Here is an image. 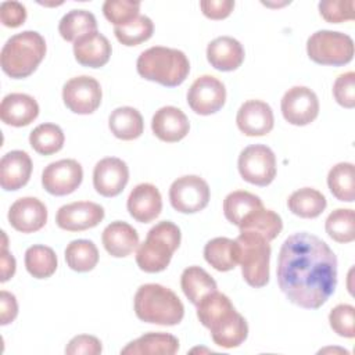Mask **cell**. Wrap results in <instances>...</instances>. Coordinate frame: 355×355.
Instances as JSON below:
<instances>
[{
  "label": "cell",
  "mask_w": 355,
  "mask_h": 355,
  "mask_svg": "<svg viewBox=\"0 0 355 355\" xmlns=\"http://www.w3.org/2000/svg\"><path fill=\"white\" fill-rule=\"evenodd\" d=\"M140 1L135 0H107L103 4L104 17L115 26H122L139 17Z\"/></svg>",
  "instance_id": "41"
},
{
  "label": "cell",
  "mask_w": 355,
  "mask_h": 355,
  "mask_svg": "<svg viewBox=\"0 0 355 355\" xmlns=\"http://www.w3.org/2000/svg\"><path fill=\"white\" fill-rule=\"evenodd\" d=\"M65 141L62 129L55 123H40L29 135L32 148L42 155L58 153Z\"/></svg>",
  "instance_id": "38"
},
{
  "label": "cell",
  "mask_w": 355,
  "mask_h": 355,
  "mask_svg": "<svg viewBox=\"0 0 355 355\" xmlns=\"http://www.w3.org/2000/svg\"><path fill=\"white\" fill-rule=\"evenodd\" d=\"M233 311L236 309L230 298L218 290L207 294L197 304V318L207 329L214 327Z\"/></svg>",
  "instance_id": "31"
},
{
  "label": "cell",
  "mask_w": 355,
  "mask_h": 355,
  "mask_svg": "<svg viewBox=\"0 0 355 355\" xmlns=\"http://www.w3.org/2000/svg\"><path fill=\"white\" fill-rule=\"evenodd\" d=\"M57 255L53 248L42 244L31 245L25 251V268L36 279H47L57 269Z\"/></svg>",
  "instance_id": "37"
},
{
  "label": "cell",
  "mask_w": 355,
  "mask_h": 355,
  "mask_svg": "<svg viewBox=\"0 0 355 355\" xmlns=\"http://www.w3.org/2000/svg\"><path fill=\"white\" fill-rule=\"evenodd\" d=\"M180 286L187 297V300L197 305L202 297L207 294L216 291L218 286L216 282L212 279V276L200 266H189L183 270L180 276Z\"/></svg>",
  "instance_id": "29"
},
{
  "label": "cell",
  "mask_w": 355,
  "mask_h": 355,
  "mask_svg": "<svg viewBox=\"0 0 355 355\" xmlns=\"http://www.w3.org/2000/svg\"><path fill=\"white\" fill-rule=\"evenodd\" d=\"M101 351V341L90 334L75 336L65 347V354L68 355H98Z\"/></svg>",
  "instance_id": "45"
},
{
  "label": "cell",
  "mask_w": 355,
  "mask_h": 355,
  "mask_svg": "<svg viewBox=\"0 0 355 355\" xmlns=\"http://www.w3.org/2000/svg\"><path fill=\"white\" fill-rule=\"evenodd\" d=\"M326 233L337 243H351L355 239V214L351 208H337L326 219Z\"/></svg>",
  "instance_id": "39"
},
{
  "label": "cell",
  "mask_w": 355,
  "mask_h": 355,
  "mask_svg": "<svg viewBox=\"0 0 355 355\" xmlns=\"http://www.w3.org/2000/svg\"><path fill=\"white\" fill-rule=\"evenodd\" d=\"M154 24L147 15H139L126 25L115 26L114 33L123 46H137L153 36Z\"/></svg>",
  "instance_id": "40"
},
{
  "label": "cell",
  "mask_w": 355,
  "mask_h": 355,
  "mask_svg": "<svg viewBox=\"0 0 355 355\" xmlns=\"http://www.w3.org/2000/svg\"><path fill=\"white\" fill-rule=\"evenodd\" d=\"M237 263L247 284L259 288L269 282L270 245L266 239L252 232H240L237 236Z\"/></svg>",
  "instance_id": "6"
},
{
  "label": "cell",
  "mask_w": 355,
  "mask_h": 355,
  "mask_svg": "<svg viewBox=\"0 0 355 355\" xmlns=\"http://www.w3.org/2000/svg\"><path fill=\"white\" fill-rule=\"evenodd\" d=\"M126 207L135 220L148 223L161 214L162 197L154 184L140 183L130 191Z\"/></svg>",
  "instance_id": "18"
},
{
  "label": "cell",
  "mask_w": 355,
  "mask_h": 355,
  "mask_svg": "<svg viewBox=\"0 0 355 355\" xmlns=\"http://www.w3.org/2000/svg\"><path fill=\"white\" fill-rule=\"evenodd\" d=\"M208 183L197 175L180 176L169 187V201L173 209L182 214L202 211L209 202Z\"/></svg>",
  "instance_id": "9"
},
{
  "label": "cell",
  "mask_w": 355,
  "mask_h": 355,
  "mask_svg": "<svg viewBox=\"0 0 355 355\" xmlns=\"http://www.w3.org/2000/svg\"><path fill=\"white\" fill-rule=\"evenodd\" d=\"M280 108L288 123L305 126L316 119L319 114V100L312 89L306 86H293L282 97Z\"/></svg>",
  "instance_id": "11"
},
{
  "label": "cell",
  "mask_w": 355,
  "mask_h": 355,
  "mask_svg": "<svg viewBox=\"0 0 355 355\" xmlns=\"http://www.w3.org/2000/svg\"><path fill=\"white\" fill-rule=\"evenodd\" d=\"M103 98L100 83L87 75L71 78L62 87V100L65 107L80 115L94 112Z\"/></svg>",
  "instance_id": "10"
},
{
  "label": "cell",
  "mask_w": 355,
  "mask_h": 355,
  "mask_svg": "<svg viewBox=\"0 0 355 355\" xmlns=\"http://www.w3.org/2000/svg\"><path fill=\"white\" fill-rule=\"evenodd\" d=\"M8 222L21 233L37 232L47 222V208L36 197H21L10 207Z\"/></svg>",
  "instance_id": "17"
},
{
  "label": "cell",
  "mask_w": 355,
  "mask_h": 355,
  "mask_svg": "<svg viewBox=\"0 0 355 355\" xmlns=\"http://www.w3.org/2000/svg\"><path fill=\"white\" fill-rule=\"evenodd\" d=\"M26 19V8L19 1H3L0 4V21L7 28H18Z\"/></svg>",
  "instance_id": "46"
},
{
  "label": "cell",
  "mask_w": 355,
  "mask_h": 355,
  "mask_svg": "<svg viewBox=\"0 0 355 355\" xmlns=\"http://www.w3.org/2000/svg\"><path fill=\"white\" fill-rule=\"evenodd\" d=\"M214 343L222 348H236L248 336V324L241 313L233 311L219 323L209 329Z\"/></svg>",
  "instance_id": "26"
},
{
  "label": "cell",
  "mask_w": 355,
  "mask_h": 355,
  "mask_svg": "<svg viewBox=\"0 0 355 355\" xmlns=\"http://www.w3.org/2000/svg\"><path fill=\"white\" fill-rule=\"evenodd\" d=\"M354 0H322L319 12L323 19L331 24H340L354 19Z\"/></svg>",
  "instance_id": "43"
},
{
  "label": "cell",
  "mask_w": 355,
  "mask_h": 355,
  "mask_svg": "<svg viewBox=\"0 0 355 355\" xmlns=\"http://www.w3.org/2000/svg\"><path fill=\"white\" fill-rule=\"evenodd\" d=\"M237 168L245 182L265 187L276 176V155L265 144H251L240 153Z\"/></svg>",
  "instance_id": "8"
},
{
  "label": "cell",
  "mask_w": 355,
  "mask_h": 355,
  "mask_svg": "<svg viewBox=\"0 0 355 355\" xmlns=\"http://www.w3.org/2000/svg\"><path fill=\"white\" fill-rule=\"evenodd\" d=\"M112 47L110 40L98 31L79 37L73 43L75 60L89 68L104 67L111 57Z\"/></svg>",
  "instance_id": "21"
},
{
  "label": "cell",
  "mask_w": 355,
  "mask_h": 355,
  "mask_svg": "<svg viewBox=\"0 0 355 355\" xmlns=\"http://www.w3.org/2000/svg\"><path fill=\"white\" fill-rule=\"evenodd\" d=\"M135 313L146 322L159 326L179 324L184 316V306L180 298L168 287L147 283L135 294Z\"/></svg>",
  "instance_id": "2"
},
{
  "label": "cell",
  "mask_w": 355,
  "mask_h": 355,
  "mask_svg": "<svg viewBox=\"0 0 355 355\" xmlns=\"http://www.w3.org/2000/svg\"><path fill=\"white\" fill-rule=\"evenodd\" d=\"M46 55L44 37L36 31H24L11 36L0 53V65L12 79L32 75Z\"/></svg>",
  "instance_id": "4"
},
{
  "label": "cell",
  "mask_w": 355,
  "mask_h": 355,
  "mask_svg": "<svg viewBox=\"0 0 355 355\" xmlns=\"http://www.w3.org/2000/svg\"><path fill=\"white\" fill-rule=\"evenodd\" d=\"M236 123L245 136H265L273 129V111L265 101L248 100L240 105Z\"/></svg>",
  "instance_id": "16"
},
{
  "label": "cell",
  "mask_w": 355,
  "mask_h": 355,
  "mask_svg": "<svg viewBox=\"0 0 355 355\" xmlns=\"http://www.w3.org/2000/svg\"><path fill=\"white\" fill-rule=\"evenodd\" d=\"M136 69L147 80L175 87L186 80L190 72V62L182 50L154 46L139 55Z\"/></svg>",
  "instance_id": "3"
},
{
  "label": "cell",
  "mask_w": 355,
  "mask_h": 355,
  "mask_svg": "<svg viewBox=\"0 0 355 355\" xmlns=\"http://www.w3.org/2000/svg\"><path fill=\"white\" fill-rule=\"evenodd\" d=\"M15 273V258L12 254L7 251V248H1V277L0 280L4 283Z\"/></svg>",
  "instance_id": "49"
},
{
  "label": "cell",
  "mask_w": 355,
  "mask_h": 355,
  "mask_svg": "<svg viewBox=\"0 0 355 355\" xmlns=\"http://www.w3.org/2000/svg\"><path fill=\"white\" fill-rule=\"evenodd\" d=\"M329 323L340 337H355V308L349 304H338L329 313Z\"/></svg>",
  "instance_id": "42"
},
{
  "label": "cell",
  "mask_w": 355,
  "mask_h": 355,
  "mask_svg": "<svg viewBox=\"0 0 355 355\" xmlns=\"http://www.w3.org/2000/svg\"><path fill=\"white\" fill-rule=\"evenodd\" d=\"M153 133L162 141L175 143L184 139L190 130L186 114L173 105L161 107L151 119Z\"/></svg>",
  "instance_id": "19"
},
{
  "label": "cell",
  "mask_w": 355,
  "mask_h": 355,
  "mask_svg": "<svg viewBox=\"0 0 355 355\" xmlns=\"http://www.w3.org/2000/svg\"><path fill=\"white\" fill-rule=\"evenodd\" d=\"M32 173V159L22 150H12L3 155L0 161V184L6 191L24 187Z\"/></svg>",
  "instance_id": "20"
},
{
  "label": "cell",
  "mask_w": 355,
  "mask_h": 355,
  "mask_svg": "<svg viewBox=\"0 0 355 355\" xmlns=\"http://www.w3.org/2000/svg\"><path fill=\"white\" fill-rule=\"evenodd\" d=\"M129 180V168L116 157L100 159L93 171V186L103 197H116Z\"/></svg>",
  "instance_id": "15"
},
{
  "label": "cell",
  "mask_w": 355,
  "mask_h": 355,
  "mask_svg": "<svg viewBox=\"0 0 355 355\" xmlns=\"http://www.w3.org/2000/svg\"><path fill=\"white\" fill-rule=\"evenodd\" d=\"M333 96L344 108L355 107V72L341 73L333 85Z\"/></svg>",
  "instance_id": "44"
},
{
  "label": "cell",
  "mask_w": 355,
  "mask_h": 355,
  "mask_svg": "<svg viewBox=\"0 0 355 355\" xmlns=\"http://www.w3.org/2000/svg\"><path fill=\"white\" fill-rule=\"evenodd\" d=\"M39 115L37 101L25 93H10L0 104V118L4 123L21 128L33 122Z\"/></svg>",
  "instance_id": "23"
},
{
  "label": "cell",
  "mask_w": 355,
  "mask_h": 355,
  "mask_svg": "<svg viewBox=\"0 0 355 355\" xmlns=\"http://www.w3.org/2000/svg\"><path fill=\"white\" fill-rule=\"evenodd\" d=\"M179 351V340L161 331H150L130 341L121 349L123 355H173Z\"/></svg>",
  "instance_id": "25"
},
{
  "label": "cell",
  "mask_w": 355,
  "mask_h": 355,
  "mask_svg": "<svg viewBox=\"0 0 355 355\" xmlns=\"http://www.w3.org/2000/svg\"><path fill=\"white\" fill-rule=\"evenodd\" d=\"M180 229L171 220H161L153 226L146 240L137 247V266L147 273H157L166 269L173 252L180 245Z\"/></svg>",
  "instance_id": "5"
},
{
  "label": "cell",
  "mask_w": 355,
  "mask_h": 355,
  "mask_svg": "<svg viewBox=\"0 0 355 355\" xmlns=\"http://www.w3.org/2000/svg\"><path fill=\"white\" fill-rule=\"evenodd\" d=\"M0 324L11 323L18 315V304L14 294L3 290L0 293Z\"/></svg>",
  "instance_id": "48"
},
{
  "label": "cell",
  "mask_w": 355,
  "mask_h": 355,
  "mask_svg": "<svg viewBox=\"0 0 355 355\" xmlns=\"http://www.w3.org/2000/svg\"><path fill=\"white\" fill-rule=\"evenodd\" d=\"M243 44L232 36H219L208 43L207 60L218 71L237 69L244 61Z\"/></svg>",
  "instance_id": "22"
},
{
  "label": "cell",
  "mask_w": 355,
  "mask_h": 355,
  "mask_svg": "<svg viewBox=\"0 0 355 355\" xmlns=\"http://www.w3.org/2000/svg\"><path fill=\"white\" fill-rule=\"evenodd\" d=\"M65 261L75 272H89L98 262V250L90 240H73L65 248Z\"/></svg>",
  "instance_id": "36"
},
{
  "label": "cell",
  "mask_w": 355,
  "mask_h": 355,
  "mask_svg": "<svg viewBox=\"0 0 355 355\" xmlns=\"http://www.w3.org/2000/svg\"><path fill=\"white\" fill-rule=\"evenodd\" d=\"M306 53L316 64L341 67L354 57V40L347 33L322 29L308 37Z\"/></svg>",
  "instance_id": "7"
},
{
  "label": "cell",
  "mask_w": 355,
  "mask_h": 355,
  "mask_svg": "<svg viewBox=\"0 0 355 355\" xmlns=\"http://www.w3.org/2000/svg\"><path fill=\"white\" fill-rule=\"evenodd\" d=\"M205 261L219 272H227L237 265L236 241L227 237H215L204 247Z\"/></svg>",
  "instance_id": "32"
},
{
  "label": "cell",
  "mask_w": 355,
  "mask_h": 355,
  "mask_svg": "<svg viewBox=\"0 0 355 355\" xmlns=\"http://www.w3.org/2000/svg\"><path fill=\"white\" fill-rule=\"evenodd\" d=\"M240 232H252L268 241H272L276 239L282 229H283V222L279 214H276L272 209H266L263 207L254 209L250 212L239 225Z\"/></svg>",
  "instance_id": "28"
},
{
  "label": "cell",
  "mask_w": 355,
  "mask_h": 355,
  "mask_svg": "<svg viewBox=\"0 0 355 355\" xmlns=\"http://www.w3.org/2000/svg\"><path fill=\"white\" fill-rule=\"evenodd\" d=\"M226 101L225 85L212 75L197 78L189 92L187 104L198 115H211L218 112Z\"/></svg>",
  "instance_id": "12"
},
{
  "label": "cell",
  "mask_w": 355,
  "mask_h": 355,
  "mask_svg": "<svg viewBox=\"0 0 355 355\" xmlns=\"http://www.w3.org/2000/svg\"><path fill=\"white\" fill-rule=\"evenodd\" d=\"M97 21L96 17L87 10H71L68 11L58 24V32L67 42H76L79 37L96 32Z\"/></svg>",
  "instance_id": "33"
},
{
  "label": "cell",
  "mask_w": 355,
  "mask_h": 355,
  "mask_svg": "<svg viewBox=\"0 0 355 355\" xmlns=\"http://www.w3.org/2000/svg\"><path fill=\"white\" fill-rule=\"evenodd\" d=\"M83 169L76 159L65 158L49 164L42 172V184L53 196L73 193L82 183Z\"/></svg>",
  "instance_id": "13"
},
{
  "label": "cell",
  "mask_w": 355,
  "mask_h": 355,
  "mask_svg": "<svg viewBox=\"0 0 355 355\" xmlns=\"http://www.w3.org/2000/svg\"><path fill=\"white\" fill-rule=\"evenodd\" d=\"M327 186L331 194L345 202L355 200V169L351 162L336 164L327 175Z\"/></svg>",
  "instance_id": "34"
},
{
  "label": "cell",
  "mask_w": 355,
  "mask_h": 355,
  "mask_svg": "<svg viewBox=\"0 0 355 355\" xmlns=\"http://www.w3.org/2000/svg\"><path fill=\"white\" fill-rule=\"evenodd\" d=\"M105 251L115 257L123 258L130 255L139 245V234L133 226L126 222H111L101 234Z\"/></svg>",
  "instance_id": "24"
},
{
  "label": "cell",
  "mask_w": 355,
  "mask_h": 355,
  "mask_svg": "<svg viewBox=\"0 0 355 355\" xmlns=\"http://www.w3.org/2000/svg\"><path fill=\"white\" fill-rule=\"evenodd\" d=\"M277 284L287 300L305 309L320 308L337 286V258L318 236H288L277 257Z\"/></svg>",
  "instance_id": "1"
},
{
  "label": "cell",
  "mask_w": 355,
  "mask_h": 355,
  "mask_svg": "<svg viewBox=\"0 0 355 355\" xmlns=\"http://www.w3.org/2000/svg\"><path fill=\"white\" fill-rule=\"evenodd\" d=\"M200 7L202 14L209 19H223L229 17L234 8L232 0H201Z\"/></svg>",
  "instance_id": "47"
},
{
  "label": "cell",
  "mask_w": 355,
  "mask_h": 355,
  "mask_svg": "<svg viewBox=\"0 0 355 355\" xmlns=\"http://www.w3.org/2000/svg\"><path fill=\"white\" fill-rule=\"evenodd\" d=\"M104 219V208L92 201H75L58 208L55 223L67 232H82L97 226Z\"/></svg>",
  "instance_id": "14"
},
{
  "label": "cell",
  "mask_w": 355,
  "mask_h": 355,
  "mask_svg": "<svg viewBox=\"0 0 355 355\" xmlns=\"http://www.w3.org/2000/svg\"><path fill=\"white\" fill-rule=\"evenodd\" d=\"M261 207H263L262 200L245 190L232 191L223 200L225 218L236 226H239L250 212Z\"/></svg>",
  "instance_id": "35"
},
{
  "label": "cell",
  "mask_w": 355,
  "mask_h": 355,
  "mask_svg": "<svg viewBox=\"0 0 355 355\" xmlns=\"http://www.w3.org/2000/svg\"><path fill=\"white\" fill-rule=\"evenodd\" d=\"M111 133L121 140H135L141 136L144 122L141 114L133 107H118L108 118Z\"/></svg>",
  "instance_id": "27"
},
{
  "label": "cell",
  "mask_w": 355,
  "mask_h": 355,
  "mask_svg": "<svg viewBox=\"0 0 355 355\" xmlns=\"http://www.w3.org/2000/svg\"><path fill=\"white\" fill-rule=\"evenodd\" d=\"M326 205V197L319 190L312 187L298 189L291 193L287 200L288 209L294 215L305 219L318 218L324 211Z\"/></svg>",
  "instance_id": "30"
}]
</instances>
